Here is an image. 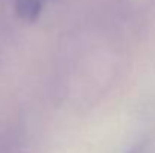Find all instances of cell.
<instances>
[{"label":"cell","mask_w":155,"mask_h":153,"mask_svg":"<svg viewBox=\"0 0 155 153\" xmlns=\"http://www.w3.org/2000/svg\"><path fill=\"white\" fill-rule=\"evenodd\" d=\"M44 6V0H15V12L24 21H35Z\"/></svg>","instance_id":"1"}]
</instances>
